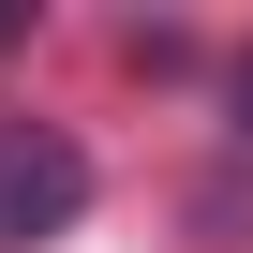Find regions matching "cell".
Instances as JSON below:
<instances>
[{"label": "cell", "mask_w": 253, "mask_h": 253, "mask_svg": "<svg viewBox=\"0 0 253 253\" xmlns=\"http://www.w3.org/2000/svg\"><path fill=\"white\" fill-rule=\"evenodd\" d=\"M238 134H253V45H238Z\"/></svg>", "instance_id": "7a4b0ae2"}, {"label": "cell", "mask_w": 253, "mask_h": 253, "mask_svg": "<svg viewBox=\"0 0 253 253\" xmlns=\"http://www.w3.org/2000/svg\"><path fill=\"white\" fill-rule=\"evenodd\" d=\"M75 209H89V149H75V134H45V119H0V253L60 238Z\"/></svg>", "instance_id": "6da1fadb"}]
</instances>
